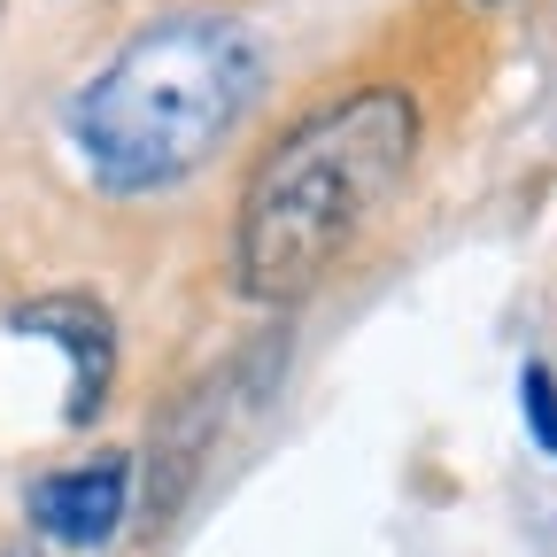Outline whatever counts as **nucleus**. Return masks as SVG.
Masks as SVG:
<instances>
[{
	"label": "nucleus",
	"mask_w": 557,
	"mask_h": 557,
	"mask_svg": "<svg viewBox=\"0 0 557 557\" xmlns=\"http://www.w3.org/2000/svg\"><path fill=\"white\" fill-rule=\"evenodd\" d=\"M426 109L395 78L341 86L310 116H295L271 139V156L240 186L233 218V287L256 310H295L348 263L387 201L403 194Z\"/></svg>",
	"instance_id": "nucleus-1"
},
{
	"label": "nucleus",
	"mask_w": 557,
	"mask_h": 557,
	"mask_svg": "<svg viewBox=\"0 0 557 557\" xmlns=\"http://www.w3.org/2000/svg\"><path fill=\"white\" fill-rule=\"evenodd\" d=\"M263 94V47L225 9H178L139 24L94 78L70 94L62 132L86 178L116 201L194 178L240 132Z\"/></svg>",
	"instance_id": "nucleus-2"
},
{
	"label": "nucleus",
	"mask_w": 557,
	"mask_h": 557,
	"mask_svg": "<svg viewBox=\"0 0 557 557\" xmlns=\"http://www.w3.org/2000/svg\"><path fill=\"white\" fill-rule=\"evenodd\" d=\"M132 487H139V465L132 457H86V465H54L32 480L24 496V519L39 527V542L54 549H109L132 519Z\"/></svg>",
	"instance_id": "nucleus-3"
},
{
	"label": "nucleus",
	"mask_w": 557,
	"mask_h": 557,
	"mask_svg": "<svg viewBox=\"0 0 557 557\" xmlns=\"http://www.w3.org/2000/svg\"><path fill=\"white\" fill-rule=\"evenodd\" d=\"M9 325L32 333V341H54L70 357V403H62V418H70V426H94L109 387H116V318L94 295H39V302H16Z\"/></svg>",
	"instance_id": "nucleus-4"
},
{
	"label": "nucleus",
	"mask_w": 557,
	"mask_h": 557,
	"mask_svg": "<svg viewBox=\"0 0 557 557\" xmlns=\"http://www.w3.org/2000/svg\"><path fill=\"white\" fill-rule=\"evenodd\" d=\"M240 380H248V357L225 364V372H209V380L163 418V434H156V449H148V496H139V519H148V527H171L178 504L194 496V472H201L209 442H218V426H225Z\"/></svg>",
	"instance_id": "nucleus-5"
},
{
	"label": "nucleus",
	"mask_w": 557,
	"mask_h": 557,
	"mask_svg": "<svg viewBox=\"0 0 557 557\" xmlns=\"http://www.w3.org/2000/svg\"><path fill=\"white\" fill-rule=\"evenodd\" d=\"M519 418H527L534 449L557 457V372H549V364H527V372H519Z\"/></svg>",
	"instance_id": "nucleus-6"
},
{
	"label": "nucleus",
	"mask_w": 557,
	"mask_h": 557,
	"mask_svg": "<svg viewBox=\"0 0 557 557\" xmlns=\"http://www.w3.org/2000/svg\"><path fill=\"white\" fill-rule=\"evenodd\" d=\"M0 557H39V549H0Z\"/></svg>",
	"instance_id": "nucleus-7"
}]
</instances>
